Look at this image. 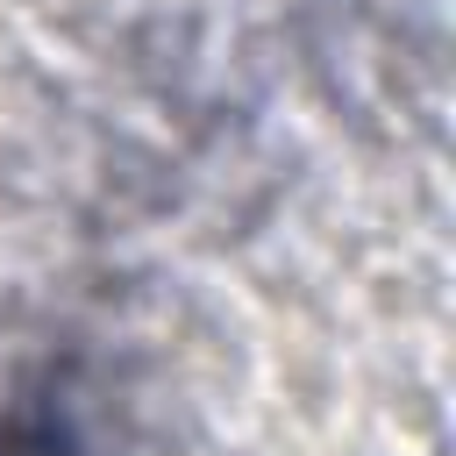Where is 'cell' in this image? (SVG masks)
<instances>
[{
    "instance_id": "1",
    "label": "cell",
    "mask_w": 456,
    "mask_h": 456,
    "mask_svg": "<svg viewBox=\"0 0 456 456\" xmlns=\"http://www.w3.org/2000/svg\"><path fill=\"white\" fill-rule=\"evenodd\" d=\"M0 456H78V442L50 406H21L14 420H0Z\"/></svg>"
}]
</instances>
